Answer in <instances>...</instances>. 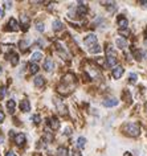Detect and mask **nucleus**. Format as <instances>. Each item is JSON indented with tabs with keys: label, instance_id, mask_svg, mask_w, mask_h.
<instances>
[{
	"label": "nucleus",
	"instance_id": "obj_41",
	"mask_svg": "<svg viewBox=\"0 0 147 156\" xmlns=\"http://www.w3.org/2000/svg\"><path fill=\"white\" fill-rule=\"evenodd\" d=\"M65 134H66V135H70V130L66 128V130H65Z\"/></svg>",
	"mask_w": 147,
	"mask_h": 156
},
{
	"label": "nucleus",
	"instance_id": "obj_1",
	"mask_svg": "<svg viewBox=\"0 0 147 156\" xmlns=\"http://www.w3.org/2000/svg\"><path fill=\"white\" fill-rule=\"evenodd\" d=\"M122 130L127 136H130V138H137L140 134V127L138 123H126L122 127Z\"/></svg>",
	"mask_w": 147,
	"mask_h": 156
},
{
	"label": "nucleus",
	"instance_id": "obj_15",
	"mask_svg": "<svg viewBox=\"0 0 147 156\" xmlns=\"http://www.w3.org/2000/svg\"><path fill=\"white\" fill-rule=\"evenodd\" d=\"M20 109L24 112L29 111V110H31V104H29V101H28V99H23V101L20 102Z\"/></svg>",
	"mask_w": 147,
	"mask_h": 156
},
{
	"label": "nucleus",
	"instance_id": "obj_19",
	"mask_svg": "<svg viewBox=\"0 0 147 156\" xmlns=\"http://www.w3.org/2000/svg\"><path fill=\"white\" fill-rule=\"evenodd\" d=\"M115 44H117V46L121 48V49H125V48L127 46V41H126L125 38H117Z\"/></svg>",
	"mask_w": 147,
	"mask_h": 156
},
{
	"label": "nucleus",
	"instance_id": "obj_16",
	"mask_svg": "<svg viewBox=\"0 0 147 156\" xmlns=\"http://www.w3.org/2000/svg\"><path fill=\"white\" fill-rule=\"evenodd\" d=\"M52 28H53V30H55V32H58V30H61L64 28V25H63V22H61L60 20H55V21H53V24H52Z\"/></svg>",
	"mask_w": 147,
	"mask_h": 156
},
{
	"label": "nucleus",
	"instance_id": "obj_12",
	"mask_svg": "<svg viewBox=\"0 0 147 156\" xmlns=\"http://www.w3.org/2000/svg\"><path fill=\"white\" fill-rule=\"evenodd\" d=\"M102 104L105 107H114V106H117V104H118V99H115V98H107V99H105V101L102 102Z\"/></svg>",
	"mask_w": 147,
	"mask_h": 156
},
{
	"label": "nucleus",
	"instance_id": "obj_11",
	"mask_svg": "<svg viewBox=\"0 0 147 156\" xmlns=\"http://www.w3.org/2000/svg\"><path fill=\"white\" fill-rule=\"evenodd\" d=\"M49 126H50V128L52 130H58L60 128V120H58V118L57 117H52L49 119Z\"/></svg>",
	"mask_w": 147,
	"mask_h": 156
},
{
	"label": "nucleus",
	"instance_id": "obj_32",
	"mask_svg": "<svg viewBox=\"0 0 147 156\" xmlns=\"http://www.w3.org/2000/svg\"><path fill=\"white\" fill-rule=\"evenodd\" d=\"M32 120H33V123H36V124H39V123H40V120H41V118H40V115H39V114H36V115H33V117H32Z\"/></svg>",
	"mask_w": 147,
	"mask_h": 156
},
{
	"label": "nucleus",
	"instance_id": "obj_42",
	"mask_svg": "<svg viewBox=\"0 0 147 156\" xmlns=\"http://www.w3.org/2000/svg\"><path fill=\"white\" fill-rule=\"evenodd\" d=\"M3 16H4V12H3V9H0V19H1Z\"/></svg>",
	"mask_w": 147,
	"mask_h": 156
},
{
	"label": "nucleus",
	"instance_id": "obj_8",
	"mask_svg": "<svg viewBox=\"0 0 147 156\" xmlns=\"http://www.w3.org/2000/svg\"><path fill=\"white\" fill-rule=\"evenodd\" d=\"M13 140H15V143L17 144L19 147H21V146H24L25 141H27V136H25L24 134H17L15 138H13Z\"/></svg>",
	"mask_w": 147,
	"mask_h": 156
},
{
	"label": "nucleus",
	"instance_id": "obj_27",
	"mask_svg": "<svg viewBox=\"0 0 147 156\" xmlns=\"http://www.w3.org/2000/svg\"><path fill=\"white\" fill-rule=\"evenodd\" d=\"M58 155L60 156H68V148L66 147H60V148H58Z\"/></svg>",
	"mask_w": 147,
	"mask_h": 156
},
{
	"label": "nucleus",
	"instance_id": "obj_9",
	"mask_svg": "<svg viewBox=\"0 0 147 156\" xmlns=\"http://www.w3.org/2000/svg\"><path fill=\"white\" fill-rule=\"evenodd\" d=\"M106 65L107 66H117V56L106 54Z\"/></svg>",
	"mask_w": 147,
	"mask_h": 156
},
{
	"label": "nucleus",
	"instance_id": "obj_24",
	"mask_svg": "<svg viewBox=\"0 0 147 156\" xmlns=\"http://www.w3.org/2000/svg\"><path fill=\"white\" fill-rule=\"evenodd\" d=\"M85 144H86V139H85L84 136H80L77 139V147L78 148H84Z\"/></svg>",
	"mask_w": 147,
	"mask_h": 156
},
{
	"label": "nucleus",
	"instance_id": "obj_39",
	"mask_svg": "<svg viewBox=\"0 0 147 156\" xmlns=\"http://www.w3.org/2000/svg\"><path fill=\"white\" fill-rule=\"evenodd\" d=\"M103 62H105V61H103L102 58H97V64H100V65H103Z\"/></svg>",
	"mask_w": 147,
	"mask_h": 156
},
{
	"label": "nucleus",
	"instance_id": "obj_31",
	"mask_svg": "<svg viewBox=\"0 0 147 156\" xmlns=\"http://www.w3.org/2000/svg\"><path fill=\"white\" fill-rule=\"evenodd\" d=\"M36 29H37L39 32H44V29H45V25L42 24V22H37V25H36Z\"/></svg>",
	"mask_w": 147,
	"mask_h": 156
},
{
	"label": "nucleus",
	"instance_id": "obj_37",
	"mask_svg": "<svg viewBox=\"0 0 147 156\" xmlns=\"http://www.w3.org/2000/svg\"><path fill=\"white\" fill-rule=\"evenodd\" d=\"M5 156H16V154L13 151H8L7 154H5Z\"/></svg>",
	"mask_w": 147,
	"mask_h": 156
},
{
	"label": "nucleus",
	"instance_id": "obj_36",
	"mask_svg": "<svg viewBox=\"0 0 147 156\" xmlns=\"http://www.w3.org/2000/svg\"><path fill=\"white\" fill-rule=\"evenodd\" d=\"M4 118H5L4 112H3L1 110H0V123H1V122H4Z\"/></svg>",
	"mask_w": 147,
	"mask_h": 156
},
{
	"label": "nucleus",
	"instance_id": "obj_33",
	"mask_svg": "<svg viewBox=\"0 0 147 156\" xmlns=\"http://www.w3.org/2000/svg\"><path fill=\"white\" fill-rule=\"evenodd\" d=\"M45 146H47V141H45V139H41L40 143H37V147H39V148H41V147L44 148Z\"/></svg>",
	"mask_w": 147,
	"mask_h": 156
},
{
	"label": "nucleus",
	"instance_id": "obj_6",
	"mask_svg": "<svg viewBox=\"0 0 147 156\" xmlns=\"http://www.w3.org/2000/svg\"><path fill=\"white\" fill-rule=\"evenodd\" d=\"M20 22H21V29L23 30H28L31 24V20L27 15H20Z\"/></svg>",
	"mask_w": 147,
	"mask_h": 156
},
{
	"label": "nucleus",
	"instance_id": "obj_38",
	"mask_svg": "<svg viewBox=\"0 0 147 156\" xmlns=\"http://www.w3.org/2000/svg\"><path fill=\"white\" fill-rule=\"evenodd\" d=\"M4 4H5V8H11V7H12V3H9V1H5Z\"/></svg>",
	"mask_w": 147,
	"mask_h": 156
},
{
	"label": "nucleus",
	"instance_id": "obj_29",
	"mask_svg": "<svg viewBox=\"0 0 147 156\" xmlns=\"http://www.w3.org/2000/svg\"><path fill=\"white\" fill-rule=\"evenodd\" d=\"M137 78H138V75L135 74V73H130V75H129V82H131V83H135V82H137Z\"/></svg>",
	"mask_w": 147,
	"mask_h": 156
},
{
	"label": "nucleus",
	"instance_id": "obj_28",
	"mask_svg": "<svg viewBox=\"0 0 147 156\" xmlns=\"http://www.w3.org/2000/svg\"><path fill=\"white\" fill-rule=\"evenodd\" d=\"M142 56H143L142 50H134V57L137 58L138 61H140V59H142Z\"/></svg>",
	"mask_w": 147,
	"mask_h": 156
},
{
	"label": "nucleus",
	"instance_id": "obj_20",
	"mask_svg": "<svg viewBox=\"0 0 147 156\" xmlns=\"http://www.w3.org/2000/svg\"><path fill=\"white\" fill-rule=\"evenodd\" d=\"M15 107H16V103H15L13 99H11V101L7 102V109H8V111H9V114H12V112L15 111Z\"/></svg>",
	"mask_w": 147,
	"mask_h": 156
},
{
	"label": "nucleus",
	"instance_id": "obj_2",
	"mask_svg": "<svg viewBox=\"0 0 147 156\" xmlns=\"http://www.w3.org/2000/svg\"><path fill=\"white\" fill-rule=\"evenodd\" d=\"M73 87L74 86H72V85H66V83H63V82H61L57 86V93L64 95V97H66V95H69L70 93L73 91Z\"/></svg>",
	"mask_w": 147,
	"mask_h": 156
},
{
	"label": "nucleus",
	"instance_id": "obj_4",
	"mask_svg": "<svg viewBox=\"0 0 147 156\" xmlns=\"http://www.w3.org/2000/svg\"><path fill=\"white\" fill-rule=\"evenodd\" d=\"M7 30H11V32H17V30H19V24H17V21H16L13 17H11L9 20H8Z\"/></svg>",
	"mask_w": 147,
	"mask_h": 156
},
{
	"label": "nucleus",
	"instance_id": "obj_35",
	"mask_svg": "<svg viewBox=\"0 0 147 156\" xmlns=\"http://www.w3.org/2000/svg\"><path fill=\"white\" fill-rule=\"evenodd\" d=\"M5 95V87H0V97H4Z\"/></svg>",
	"mask_w": 147,
	"mask_h": 156
},
{
	"label": "nucleus",
	"instance_id": "obj_18",
	"mask_svg": "<svg viewBox=\"0 0 147 156\" xmlns=\"http://www.w3.org/2000/svg\"><path fill=\"white\" fill-rule=\"evenodd\" d=\"M33 82H35V86L41 87L42 85L45 83V79H44V77H41V75H37V77H35V79H33Z\"/></svg>",
	"mask_w": 147,
	"mask_h": 156
},
{
	"label": "nucleus",
	"instance_id": "obj_44",
	"mask_svg": "<svg viewBox=\"0 0 147 156\" xmlns=\"http://www.w3.org/2000/svg\"><path fill=\"white\" fill-rule=\"evenodd\" d=\"M0 73H1V67H0Z\"/></svg>",
	"mask_w": 147,
	"mask_h": 156
},
{
	"label": "nucleus",
	"instance_id": "obj_34",
	"mask_svg": "<svg viewBox=\"0 0 147 156\" xmlns=\"http://www.w3.org/2000/svg\"><path fill=\"white\" fill-rule=\"evenodd\" d=\"M72 156H81V152L78 149H73L72 151Z\"/></svg>",
	"mask_w": 147,
	"mask_h": 156
},
{
	"label": "nucleus",
	"instance_id": "obj_21",
	"mask_svg": "<svg viewBox=\"0 0 147 156\" xmlns=\"http://www.w3.org/2000/svg\"><path fill=\"white\" fill-rule=\"evenodd\" d=\"M28 46H29V41H27V40H21L19 42V48L21 49V52H25L28 49Z\"/></svg>",
	"mask_w": 147,
	"mask_h": 156
},
{
	"label": "nucleus",
	"instance_id": "obj_5",
	"mask_svg": "<svg viewBox=\"0 0 147 156\" xmlns=\"http://www.w3.org/2000/svg\"><path fill=\"white\" fill-rule=\"evenodd\" d=\"M123 72H125V70H123V67L121 66V65H117V66H114L111 74H113V77H114L115 79H119L123 75Z\"/></svg>",
	"mask_w": 147,
	"mask_h": 156
},
{
	"label": "nucleus",
	"instance_id": "obj_17",
	"mask_svg": "<svg viewBox=\"0 0 147 156\" xmlns=\"http://www.w3.org/2000/svg\"><path fill=\"white\" fill-rule=\"evenodd\" d=\"M8 59L11 61V64H12V65H17V62H19V56L16 54V53L11 52L9 54H8Z\"/></svg>",
	"mask_w": 147,
	"mask_h": 156
},
{
	"label": "nucleus",
	"instance_id": "obj_43",
	"mask_svg": "<svg viewBox=\"0 0 147 156\" xmlns=\"http://www.w3.org/2000/svg\"><path fill=\"white\" fill-rule=\"evenodd\" d=\"M123 156H132L131 154H130V152H126V154L125 155H123Z\"/></svg>",
	"mask_w": 147,
	"mask_h": 156
},
{
	"label": "nucleus",
	"instance_id": "obj_22",
	"mask_svg": "<svg viewBox=\"0 0 147 156\" xmlns=\"http://www.w3.org/2000/svg\"><path fill=\"white\" fill-rule=\"evenodd\" d=\"M39 69H40V67H39L37 64H35V62H31L29 64V72L32 73V74H36V73L39 72Z\"/></svg>",
	"mask_w": 147,
	"mask_h": 156
},
{
	"label": "nucleus",
	"instance_id": "obj_23",
	"mask_svg": "<svg viewBox=\"0 0 147 156\" xmlns=\"http://www.w3.org/2000/svg\"><path fill=\"white\" fill-rule=\"evenodd\" d=\"M31 58H32V62H35V64H36V62L40 61V59L42 58V54H41L40 52H35V53L32 54V57H31Z\"/></svg>",
	"mask_w": 147,
	"mask_h": 156
},
{
	"label": "nucleus",
	"instance_id": "obj_13",
	"mask_svg": "<svg viewBox=\"0 0 147 156\" xmlns=\"http://www.w3.org/2000/svg\"><path fill=\"white\" fill-rule=\"evenodd\" d=\"M44 69L47 70V72H52L53 69H55V62H53L52 58H47L44 62Z\"/></svg>",
	"mask_w": 147,
	"mask_h": 156
},
{
	"label": "nucleus",
	"instance_id": "obj_7",
	"mask_svg": "<svg viewBox=\"0 0 147 156\" xmlns=\"http://www.w3.org/2000/svg\"><path fill=\"white\" fill-rule=\"evenodd\" d=\"M56 106H57V110L58 112H60L61 115H64V117H66L68 115V107L65 106L61 101H56Z\"/></svg>",
	"mask_w": 147,
	"mask_h": 156
},
{
	"label": "nucleus",
	"instance_id": "obj_10",
	"mask_svg": "<svg viewBox=\"0 0 147 156\" xmlns=\"http://www.w3.org/2000/svg\"><path fill=\"white\" fill-rule=\"evenodd\" d=\"M117 22H118V27H119V29H127L129 21H127V19L125 17V16H119V17L117 19Z\"/></svg>",
	"mask_w": 147,
	"mask_h": 156
},
{
	"label": "nucleus",
	"instance_id": "obj_3",
	"mask_svg": "<svg viewBox=\"0 0 147 156\" xmlns=\"http://www.w3.org/2000/svg\"><path fill=\"white\" fill-rule=\"evenodd\" d=\"M84 42L86 46H89V49L92 46H94V45H97V36L93 35V33H90V35H87L86 37L84 38Z\"/></svg>",
	"mask_w": 147,
	"mask_h": 156
},
{
	"label": "nucleus",
	"instance_id": "obj_40",
	"mask_svg": "<svg viewBox=\"0 0 147 156\" xmlns=\"http://www.w3.org/2000/svg\"><path fill=\"white\" fill-rule=\"evenodd\" d=\"M15 136H16V135H15V132H13L12 130H11V131H9V138H15Z\"/></svg>",
	"mask_w": 147,
	"mask_h": 156
},
{
	"label": "nucleus",
	"instance_id": "obj_26",
	"mask_svg": "<svg viewBox=\"0 0 147 156\" xmlns=\"http://www.w3.org/2000/svg\"><path fill=\"white\" fill-rule=\"evenodd\" d=\"M89 52L90 53H93V54H95V53H100L101 52V46H100V45H94V46H92V48H90V49H89Z\"/></svg>",
	"mask_w": 147,
	"mask_h": 156
},
{
	"label": "nucleus",
	"instance_id": "obj_30",
	"mask_svg": "<svg viewBox=\"0 0 147 156\" xmlns=\"http://www.w3.org/2000/svg\"><path fill=\"white\" fill-rule=\"evenodd\" d=\"M119 35L123 37H129L130 36V30L129 29H119Z\"/></svg>",
	"mask_w": 147,
	"mask_h": 156
},
{
	"label": "nucleus",
	"instance_id": "obj_14",
	"mask_svg": "<svg viewBox=\"0 0 147 156\" xmlns=\"http://www.w3.org/2000/svg\"><path fill=\"white\" fill-rule=\"evenodd\" d=\"M77 15L78 16H85L87 13V7L84 4V3H80V5H78V8H77Z\"/></svg>",
	"mask_w": 147,
	"mask_h": 156
},
{
	"label": "nucleus",
	"instance_id": "obj_25",
	"mask_svg": "<svg viewBox=\"0 0 147 156\" xmlns=\"http://www.w3.org/2000/svg\"><path fill=\"white\" fill-rule=\"evenodd\" d=\"M122 97H123V99H125V102H127V103L131 102V94H130L129 90H125V91L122 93Z\"/></svg>",
	"mask_w": 147,
	"mask_h": 156
}]
</instances>
